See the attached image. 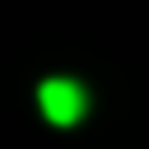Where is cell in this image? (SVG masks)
<instances>
[{
	"mask_svg": "<svg viewBox=\"0 0 149 149\" xmlns=\"http://www.w3.org/2000/svg\"><path fill=\"white\" fill-rule=\"evenodd\" d=\"M37 107H42L47 121L74 126V121L84 116V107H88V93H84L74 79H47V84L37 88Z\"/></svg>",
	"mask_w": 149,
	"mask_h": 149,
	"instance_id": "obj_1",
	"label": "cell"
}]
</instances>
